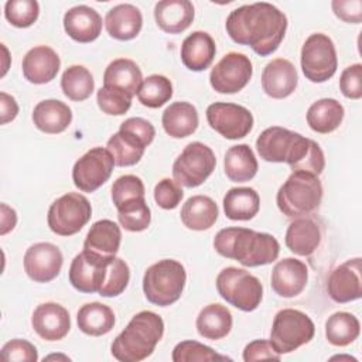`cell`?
I'll return each instance as SVG.
<instances>
[{
	"label": "cell",
	"mask_w": 362,
	"mask_h": 362,
	"mask_svg": "<svg viewBox=\"0 0 362 362\" xmlns=\"http://www.w3.org/2000/svg\"><path fill=\"white\" fill-rule=\"evenodd\" d=\"M331 359H348V361H356L355 358H351V356H332Z\"/></svg>",
	"instance_id": "obj_57"
},
{
	"label": "cell",
	"mask_w": 362,
	"mask_h": 362,
	"mask_svg": "<svg viewBox=\"0 0 362 362\" xmlns=\"http://www.w3.org/2000/svg\"><path fill=\"white\" fill-rule=\"evenodd\" d=\"M35 127L47 134L65 132L72 122L71 107L58 99H45L35 105L33 110Z\"/></svg>",
	"instance_id": "obj_26"
},
{
	"label": "cell",
	"mask_w": 362,
	"mask_h": 362,
	"mask_svg": "<svg viewBox=\"0 0 362 362\" xmlns=\"http://www.w3.org/2000/svg\"><path fill=\"white\" fill-rule=\"evenodd\" d=\"M130 280V269L127 263L120 257H113L107 266L106 279L99 290L102 297H116L122 294Z\"/></svg>",
	"instance_id": "obj_44"
},
{
	"label": "cell",
	"mask_w": 362,
	"mask_h": 362,
	"mask_svg": "<svg viewBox=\"0 0 362 362\" xmlns=\"http://www.w3.org/2000/svg\"><path fill=\"white\" fill-rule=\"evenodd\" d=\"M90 216L92 206L88 198L78 192H68L51 204L47 222L54 233L72 236L89 222Z\"/></svg>",
	"instance_id": "obj_9"
},
{
	"label": "cell",
	"mask_w": 362,
	"mask_h": 362,
	"mask_svg": "<svg viewBox=\"0 0 362 362\" xmlns=\"http://www.w3.org/2000/svg\"><path fill=\"white\" fill-rule=\"evenodd\" d=\"M216 157L211 147L201 141H192L184 147L173 164L174 180L187 188L201 185L212 174Z\"/></svg>",
	"instance_id": "obj_11"
},
{
	"label": "cell",
	"mask_w": 362,
	"mask_h": 362,
	"mask_svg": "<svg viewBox=\"0 0 362 362\" xmlns=\"http://www.w3.org/2000/svg\"><path fill=\"white\" fill-rule=\"evenodd\" d=\"M0 356L7 362H35L38 361L37 348L25 339H11L6 342L0 351Z\"/></svg>",
	"instance_id": "obj_48"
},
{
	"label": "cell",
	"mask_w": 362,
	"mask_h": 362,
	"mask_svg": "<svg viewBox=\"0 0 362 362\" xmlns=\"http://www.w3.org/2000/svg\"><path fill=\"white\" fill-rule=\"evenodd\" d=\"M252 74L249 57L242 52H228L212 68L209 83L218 93H236L249 83Z\"/></svg>",
	"instance_id": "obj_14"
},
{
	"label": "cell",
	"mask_w": 362,
	"mask_h": 362,
	"mask_svg": "<svg viewBox=\"0 0 362 362\" xmlns=\"http://www.w3.org/2000/svg\"><path fill=\"white\" fill-rule=\"evenodd\" d=\"M195 11L189 0H161L154 6V18L157 25L168 34H180L185 31Z\"/></svg>",
	"instance_id": "obj_24"
},
{
	"label": "cell",
	"mask_w": 362,
	"mask_h": 362,
	"mask_svg": "<svg viewBox=\"0 0 362 362\" xmlns=\"http://www.w3.org/2000/svg\"><path fill=\"white\" fill-rule=\"evenodd\" d=\"M61 89L68 99L82 102L92 95L95 81L90 71L83 65H71L61 76Z\"/></svg>",
	"instance_id": "obj_39"
},
{
	"label": "cell",
	"mask_w": 362,
	"mask_h": 362,
	"mask_svg": "<svg viewBox=\"0 0 362 362\" xmlns=\"http://www.w3.org/2000/svg\"><path fill=\"white\" fill-rule=\"evenodd\" d=\"M187 281L184 266L174 259H163L147 267L143 276V291L151 304L167 307L178 301Z\"/></svg>",
	"instance_id": "obj_5"
},
{
	"label": "cell",
	"mask_w": 362,
	"mask_h": 362,
	"mask_svg": "<svg viewBox=\"0 0 362 362\" xmlns=\"http://www.w3.org/2000/svg\"><path fill=\"white\" fill-rule=\"evenodd\" d=\"M173 96L171 81L164 75H150L143 79L139 90L137 99L143 106L157 109L167 103Z\"/></svg>",
	"instance_id": "obj_40"
},
{
	"label": "cell",
	"mask_w": 362,
	"mask_h": 362,
	"mask_svg": "<svg viewBox=\"0 0 362 362\" xmlns=\"http://www.w3.org/2000/svg\"><path fill=\"white\" fill-rule=\"evenodd\" d=\"M216 54L214 38L205 31L191 33L181 45V61L189 71H205Z\"/></svg>",
	"instance_id": "obj_25"
},
{
	"label": "cell",
	"mask_w": 362,
	"mask_h": 362,
	"mask_svg": "<svg viewBox=\"0 0 362 362\" xmlns=\"http://www.w3.org/2000/svg\"><path fill=\"white\" fill-rule=\"evenodd\" d=\"M147 144L130 132L120 130L115 133L106 144V148L117 167H130L140 161Z\"/></svg>",
	"instance_id": "obj_36"
},
{
	"label": "cell",
	"mask_w": 362,
	"mask_h": 362,
	"mask_svg": "<svg viewBox=\"0 0 362 362\" xmlns=\"http://www.w3.org/2000/svg\"><path fill=\"white\" fill-rule=\"evenodd\" d=\"M100 14L85 4L75 6L64 14V30L76 42H92L102 31Z\"/></svg>",
	"instance_id": "obj_22"
},
{
	"label": "cell",
	"mask_w": 362,
	"mask_h": 362,
	"mask_svg": "<svg viewBox=\"0 0 362 362\" xmlns=\"http://www.w3.org/2000/svg\"><path fill=\"white\" fill-rule=\"evenodd\" d=\"M144 184L141 181V178H139L137 175L133 174H126L119 177L113 185H112V201L115 204V206H120L122 204L134 199V198H140L144 197Z\"/></svg>",
	"instance_id": "obj_46"
},
{
	"label": "cell",
	"mask_w": 362,
	"mask_h": 362,
	"mask_svg": "<svg viewBox=\"0 0 362 362\" xmlns=\"http://www.w3.org/2000/svg\"><path fill=\"white\" fill-rule=\"evenodd\" d=\"M339 89L348 99L362 98V65L352 64L346 66L339 78Z\"/></svg>",
	"instance_id": "obj_49"
},
{
	"label": "cell",
	"mask_w": 362,
	"mask_h": 362,
	"mask_svg": "<svg viewBox=\"0 0 362 362\" xmlns=\"http://www.w3.org/2000/svg\"><path fill=\"white\" fill-rule=\"evenodd\" d=\"M112 259L83 249L71 262L68 272L69 283L81 293H99Z\"/></svg>",
	"instance_id": "obj_15"
},
{
	"label": "cell",
	"mask_w": 362,
	"mask_h": 362,
	"mask_svg": "<svg viewBox=\"0 0 362 362\" xmlns=\"http://www.w3.org/2000/svg\"><path fill=\"white\" fill-rule=\"evenodd\" d=\"M298 82L296 66L284 58H276L266 64L262 72V89L273 99L290 96Z\"/></svg>",
	"instance_id": "obj_20"
},
{
	"label": "cell",
	"mask_w": 362,
	"mask_h": 362,
	"mask_svg": "<svg viewBox=\"0 0 362 362\" xmlns=\"http://www.w3.org/2000/svg\"><path fill=\"white\" fill-rule=\"evenodd\" d=\"M232 314L230 311L218 303L205 305L197 317V331L198 334L211 341H218L225 338L232 329Z\"/></svg>",
	"instance_id": "obj_31"
},
{
	"label": "cell",
	"mask_w": 362,
	"mask_h": 362,
	"mask_svg": "<svg viewBox=\"0 0 362 362\" xmlns=\"http://www.w3.org/2000/svg\"><path fill=\"white\" fill-rule=\"evenodd\" d=\"M61 66L58 54L47 45H37L31 48L23 58V75L30 83L42 85L51 82Z\"/></svg>",
	"instance_id": "obj_21"
},
{
	"label": "cell",
	"mask_w": 362,
	"mask_h": 362,
	"mask_svg": "<svg viewBox=\"0 0 362 362\" xmlns=\"http://www.w3.org/2000/svg\"><path fill=\"white\" fill-rule=\"evenodd\" d=\"M314 334V322L307 314L294 308H283L274 315L269 341L274 351L283 355L308 344Z\"/></svg>",
	"instance_id": "obj_8"
},
{
	"label": "cell",
	"mask_w": 362,
	"mask_h": 362,
	"mask_svg": "<svg viewBox=\"0 0 362 362\" xmlns=\"http://www.w3.org/2000/svg\"><path fill=\"white\" fill-rule=\"evenodd\" d=\"M40 14V4L35 0H8L4 4L6 20L17 27L27 28L33 25Z\"/></svg>",
	"instance_id": "obj_45"
},
{
	"label": "cell",
	"mask_w": 362,
	"mask_h": 362,
	"mask_svg": "<svg viewBox=\"0 0 362 362\" xmlns=\"http://www.w3.org/2000/svg\"><path fill=\"white\" fill-rule=\"evenodd\" d=\"M262 359L280 361V355L274 351L270 341L255 339L249 342L243 349V361L253 362V361H262Z\"/></svg>",
	"instance_id": "obj_51"
},
{
	"label": "cell",
	"mask_w": 362,
	"mask_h": 362,
	"mask_svg": "<svg viewBox=\"0 0 362 362\" xmlns=\"http://www.w3.org/2000/svg\"><path fill=\"white\" fill-rule=\"evenodd\" d=\"M334 14L351 24H359L362 21V1L361 0H334L331 3Z\"/></svg>",
	"instance_id": "obj_50"
},
{
	"label": "cell",
	"mask_w": 362,
	"mask_h": 362,
	"mask_svg": "<svg viewBox=\"0 0 362 362\" xmlns=\"http://www.w3.org/2000/svg\"><path fill=\"white\" fill-rule=\"evenodd\" d=\"M120 130H126L141 139L147 146L154 140L156 129L154 126L143 117H129L120 124Z\"/></svg>",
	"instance_id": "obj_52"
},
{
	"label": "cell",
	"mask_w": 362,
	"mask_h": 362,
	"mask_svg": "<svg viewBox=\"0 0 362 362\" xmlns=\"http://www.w3.org/2000/svg\"><path fill=\"white\" fill-rule=\"evenodd\" d=\"M232 41L249 45L257 55L273 54L284 38L287 17L276 6L260 1L232 10L225 23Z\"/></svg>",
	"instance_id": "obj_1"
},
{
	"label": "cell",
	"mask_w": 362,
	"mask_h": 362,
	"mask_svg": "<svg viewBox=\"0 0 362 362\" xmlns=\"http://www.w3.org/2000/svg\"><path fill=\"white\" fill-rule=\"evenodd\" d=\"M307 280L308 269L305 263L294 257H286L274 264L270 284L277 296L293 298L305 288Z\"/></svg>",
	"instance_id": "obj_19"
},
{
	"label": "cell",
	"mask_w": 362,
	"mask_h": 362,
	"mask_svg": "<svg viewBox=\"0 0 362 362\" xmlns=\"http://www.w3.org/2000/svg\"><path fill=\"white\" fill-rule=\"evenodd\" d=\"M216 202L208 195H194L188 198L180 212L181 222L191 230H206L218 219Z\"/></svg>",
	"instance_id": "obj_29"
},
{
	"label": "cell",
	"mask_w": 362,
	"mask_h": 362,
	"mask_svg": "<svg viewBox=\"0 0 362 362\" xmlns=\"http://www.w3.org/2000/svg\"><path fill=\"white\" fill-rule=\"evenodd\" d=\"M18 115V103L16 102V99L6 93V92H0V116H1V124H6L11 120L16 119V116Z\"/></svg>",
	"instance_id": "obj_53"
},
{
	"label": "cell",
	"mask_w": 362,
	"mask_h": 362,
	"mask_svg": "<svg viewBox=\"0 0 362 362\" xmlns=\"http://www.w3.org/2000/svg\"><path fill=\"white\" fill-rule=\"evenodd\" d=\"M215 283L219 296L238 310L250 313L262 303L263 286L256 276L245 269L225 267L216 276Z\"/></svg>",
	"instance_id": "obj_7"
},
{
	"label": "cell",
	"mask_w": 362,
	"mask_h": 362,
	"mask_svg": "<svg viewBox=\"0 0 362 362\" xmlns=\"http://www.w3.org/2000/svg\"><path fill=\"white\" fill-rule=\"evenodd\" d=\"M49 359H64V361H69L68 356L65 355H49V356H45L44 361H49Z\"/></svg>",
	"instance_id": "obj_56"
},
{
	"label": "cell",
	"mask_w": 362,
	"mask_h": 362,
	"mask_svg": "<svg viewBox=\"0 0 362 362\" xmlns=\"http://www.w3.org/2000/svg\"><path fill=\"white\" fill-rule=\"evenodd\" d=\"M362 262L354 257L337 266L327 281L328 296L339 304L361 298L362 296Z\"/></svg>",
	"instance_id": "obj_17"
},
{
	"label": "cell",
	"mask_w": 362,
	"mask_h": 362,
	"mask_svg": "<svg viewBox=\"0 0 362 362\" xmlns=\"http://www.w3.org/2000/svg\"><path fill=\"white\" fill-rule=\"evenodd\" d=\"M214 249L246 267L273 263L280 253V245L273 235L239 226L221 229L214 238Z\"/></svg>",
	"instance_id": "obj_2"
},
{
	"label": "cell",
	"mask_w": 362,
	"mask_h": 362,
	"mask_svg": "<svg viewBox=\"0 0 362 362\" xmlns=\"http://www.w3.org/2000/svg\"><path fill=\"white\" fill-rule=\"evenodd\" d=\"M33 329L45 341H59L71 329L68 310L58 303H42L31 315Z\"/></svg>",
	"instance_id": "obj_18"
},
{
	"label": "cell",
	"mask_w": 362,
	"mask_h": 362,
	"mask_svg": "<svg viewBox=\"0 0 362 362\" xmlns=\"http://www.w3.org/2000/svg\"><path fill=\"white\" fill-rule=\"evenodd\" d=\"M1 51H3V69H1V76L6 75L7 69H8V61H10V57H8V49L6 48L4 44H1Z\"/></svg>",
	"instance_id": "obj_55"
},
{
	"label": "cell",
	"mask_w": 362,
	"mask_h": 362,
	"mask_svg": "<svg viewBox=\"0 0 362 362\" xmlns=\"http://www.w3.org/2000/svg\"><path fill=\"white\" fill-rule=\"evenodd\" d=\"M345 110L344 106L332 98H324L314 102L307 110V123L311 130L327 134L339 127Z\"/></svg>",
	"instance_id": "obj_33"
},
{
	"label": "cell",
	"mask_w": 362,
	"mask_h": 362,
	"mask_svg": "<svg viewBox=\"0 0 362 362\" xmlns=\"http://www.w3.org/2000/svg\"><path fill=\"white\" fill-rule=\"evenodd\" d=\"M24 270L35 283H48L54 280L64 263V256L58 246L49 242L31 245L24 255Z\"/></svg>",
	"instance_id": "obj_16"
},
{
	"label": "cell",
	"mask_w": 362,
	"mask_h": 362,
	"mask_svg": "<svg viewBox=\"0 0 362 362\" xmlns=\"http://www.w3.org/2000/svg\"><path fill=\"white\" fill-rule=\"evenodd\" d=\"M208 124L221 136L229 140H238L253 129V116L242 105L215 102L206 107Z\"/></svg>",
	"instance_id": "obj_13"
},
{
	"label": "cell",
	"mask_w": 362,
	"mask_h": 362,
	"mask_svg": "<svg viewBox=\"0 0 362 362\" xmlns=\"http://www.w3.org/2000/svg\"><path fill=\"white\" fill-rule=\"evenodd\" d=\"M359 320L346 311L334 313L325 322V338L335 346H346L352 344L359 337Z\"/></svg>",
	"instance_id": "obj_38"
},
{
	"label": "cell",
	"mask_w": 362,
	"mask_h": 362,
	"mask_svg": "<svg viewBox=\"0 0 362 362\" xmlns=\"http://www.w3.org/2000/svg\"><path fill=\"white\" fill-rule=\"evenodd\" d=\"M311 139L280 126L264 129L256 140V150L264 161L287 163L293 168L308 151Z\"/></svg>",
	"instance_id": "obj_6"
},
{
	"label": "cell",
	"mask_w": 362,
	"mask_h": 362,
	"mask_svg": "<svg viewBox=\"0 0 362 362\" xmlns=\"http://www.w3.org/2000/svg\"><path fill=\"white\" fill-rule=\"evenodd\" d=\"M163 334V318L153 311H140L113 339L110 352L120 362H140L153 354Z\"/></svg>",
	"instance_id": "obj_3"
},
{
	"label": "cell",
	"mask_w": 362,
	"mask_h": 362,
	"mask_svg": "<svg viewBox=\"0 0 362 362\" xmlns=\"http://www.w3.org/2000/svg\"><path fill=\"white\" fill-rule=\"evenodd\" d=\"M259 208V194L250 187L230 188L223 197L225 215L232 221H249L257 215Z\"/></svg>",
	"instance_id": "obj_35"
},
{
	"label": "cell",
	"mask_w": 362,
	"mask_h": 362,
	"mask_svg": "<svg viewBox=\"0 0 362 362\" xmlns=\"http://www.w3.org/2000/svg\"><path fill=\"white\" fill-rule=\"evenodd\" d=\"M171 359L174 362H209V361H230L229 356L216 354L211 346L198 341H181L174 349Z\"/></svg>",
	"instance_id": "obj_42"
},
{
	"label": "cell",
	"mask_w": 362,
	"mask_h": 362,
	"mask_svg": "<svg viewBox=\"0 0 362 362\" xmlns=\"http://www.w3.org/2000/svg\"><path fill=\"white\" fill-rule=\"evenodd\" d=\"M116 209L120 225L129 232H141L147 229L151 222V212L144 197L130 199Z\"/></svg>",
	"instance_id": "obj_41"
},
{
	"label": "cell",
	"mask_w": 362,
	"mask_h": 362,
	"mask_svg": "<svg viewBox=\"0 0 362 362\" xmlns=\"http://www.w3.org/2000/svg\"><path fill=\"white\" fill-rule=\"evenodd\" d=\"M257 168L255 153L247 144L232 146L225 154L223 170L226 177L233 182L250 181L256 175Z\"/></svg>",
	"instance_id": "obj_34"
},
{
	"label": "cell",
	"mask_w": 362,
	"mask_h": 362,
	"mask_svg": "<svg viewBox=\"0 0 362 362\" xmlns=\"http://www.w3.org/2000/svg\"><path fill=\"white\" fill-rule=\"evenodd\" d=\"M17 223V214L7 204L0 205V235H6L14 229Z\"/></svg>",
	"instance_id": "obj_54"
},
{
	"label": "cell",
	"mask_w": 362,
	"mask_h": 362,
	"mask_svg": "<svg viewBox=\"0 0 362 362\" xmlns=\"http://www.w3.org/2000/svg\"><path fill=\"white\" fill-rule=\"evenodd\" d=\"M284 242L294 255L310 256L321 242L320 226L310 218H297L288 225Z\"/></svg>",
	"instance_id": "obj_30"
},
{
	"label": "cell",
	"mask_w": 362,
	"mask_h": 362,
	"mask_svg": "<svg viewBox=\"0 0 362 362\" xmlns=\"http://www.w3.org/2000/svg\"><path fill=\"white\" fill-rule=\"evenodd\" d=\"M322 199V184L318 175L293 171L279 188L276 202L280 212L288 218H298L317 209Z\"/></svg>",
	"instance_id": "obj_4"
},
{
	"label": "cell",
	"mask_w": 362,
	"mask_h": 362,
	"mask_svg": "<svg viewBox=\"0 0 362 362\" xmlns=\"http://www.w3.org/2000/svg\"><path fill=\"white\" fill-rule=\"evenodd\" d=\"M161 124L170 137H188L198 129L199 124L197 107L189 102H174L163 112Z\"/></svg>",
	"instance_id": "obj_27"
},
{
	"label": "cell",
	"mask_w": 362,
	"mask_h": 362,
	"mask_svg": "<svg viewBox=\"0 0 362 362\" xmlns=\"http://www.w3.org/2000/svg\"><path fill=\"white\" fill-rule=\"evenodd\" d=\"M115 160L107 148L93 147L78 158L72 168V181L82 192H93L112 175Z\"/></svg>",
	"instance_id": "obj_12"
},
{
	"label": "cell",
	"mask_w": 362,
	"mask_h": 362,
	"mask_svg": "<svg viewBox=\"0 0 362 362\" xmlns=\"http://www.w3.org/2000/svg\"><path fill=\"white\" fill-rule=\"evenodd\" d=\"M184 197L181 185L171 178H163L154 187V201L163 209H174Z\"/></svg>",
	"instance_id": "obj_47"
},
{
	"label": "cell",
	"mask_w": 362,
	"mask_h": 362,
	"mask_svg": "<svg viewBox=\"0 0 362 362\" xmlns=\"http://www.w3.org/2000/svg\"><path fill=\"white\" fill-rule=\"evenodd\" d=\"M76 324L83 334L100 337L113 329L115 313L106 304L98 301L88 303L78 310Z\"/></svg>",
	"instance_id": "obj_32"
},
{
	"label": "cell",
	"mask_w": 362,
	"mask_h": 362,
	"mask_svg": "<svg viewBox=\"0 0 362 362\" xmlns=\"http://www.w3.org/2000/svg\"><path fill=\"white\" fill-rule=\"evenodd\" d=\"M143 82V74L139 65L129 58L113 59L105 69L103 85L117 86L124 89L132 96L137 95V90Z\"/></svg>",
	"instance_id": "obj_37"
},
{
	"label": "cell",
	"mask_w": 362,
	"mask_h": 362,
	"mask_svg": "<svg viewBox=\"0 0 362 362\" xmlns=\"http://www.w3.org/2000/svg\"><path fill=\"white\" fill-rule=\"evenodd\" d=\"M122 242V230L119 225L110 219L95 222L86 233L83 249L105 257H115Z\"/></svg>",
	"instance_id": "obj_28"
},
{
	"label": "cell",
	"mask_w": 362,
	"mask_h": 362,
	"mask_svg": "<svg viewBox=\"0 0 362 362\" xmlns=\"http://www.w3.org/2000/svg\"><path fill=\"white\" fill-rule=\"evenodd\" d=\"M107 34L119 41H129L139 35L143 27L141 11L129 3L112 7L105 17Z\"/></svg>",
	"instance_id": "obj_23"
},
{
	"label": "cell",
	"mask_w": 362,
	"mask_h": 362,
	"mask_svg": "<svg viewBox=\"0 0 362 362\" xmlns=\"http://www.w3.org/2000/svg\"><path fill=\"white\" fill-rule=\"evenodd\" d=\"M132 95L124 89L112 85H103L96 93V102L99 109L112 116L124 115L132 106Z\"/></svg>",
	"instance_id": "obj_43"
},
{
	"label": "cell",
	"mask_w": 362,
	"mask_h": 362,
	"mask_svg": "<svg viewBox=\"0 0 362 362\" xmlns=\"http://www.w3.org/2000/svg\"><path fill=\"white\" fill-rule=\"evenodd\" d=\"M337 68L338 58L332 40L322 33L311 34L301 47L304 76L314 83H321L332 78Z\"/></svg>",
	"instance_id": "obj_10"
}]
</instances>
